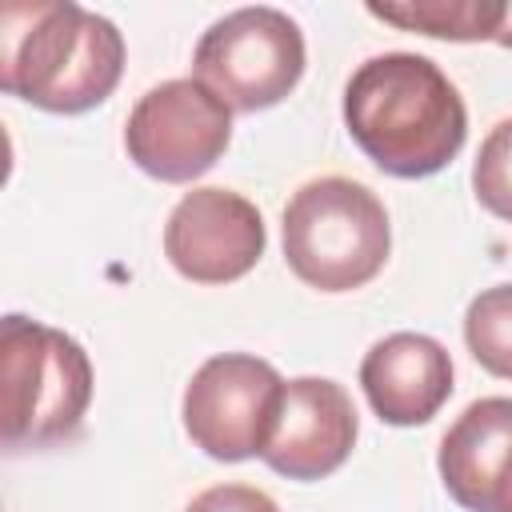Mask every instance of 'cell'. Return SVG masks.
I'll list each match as a JSON object with an SVG mask.
<instances>
[{"instance_id": "1", "label": "cell", "mask_w": 512, "mask_h": 512, "mask_svg": "<svg viewBox=\"0 0 512 512\" xmlns=\"http://www.w3.org/2000/svg\"><path fill=\"white\" fill-rule=\"evenodd\" d=\"M344 128L396 180L448 168L468 136V108L444 68L420 52L368 56L344 84Z\"/></svg>"}, {"instance_id": "2", "label": "cell", "mask_w": 512, "mask_h": 512, "mask_svg": "<svg viewBox=\"0 0 512 512\" xmlns=\"http://www.w3.org/2000/svg\"><path fill=\"white\" fill-rule=\"evenodd\" d=\"M124 76L120 28L72 0L4 4L0 88L32 108L76 116L104 104Z\"/></svg>"}, {"instance_id": "3", "label": "cell", "mask_w": 512, "mask_h": 512, "mask_svg": "<svg viewBox=\"0 0 512 512\" xmlns=\"http://www.w3.org/2000/svg\"><path fill=\"white\" fill-rule=\"evenodd\" d=\"M4 448H48L80 432L92 404V360L60 328L8 312L0 320Z\"/></svg>"}, {"instance_id": "4", "label": "cell", "mask_w": 512, "mask_h": 512, "mask_svg": "<svg viewBox=\"0 0 512 512\" xmlns=\"http://www.w3.org/2000/svg\"><path fill=\"white\" fill-rule=\"evenodd\" d=\"M392 228L380 196L348 176H320L284 204V260L316 292H352L380 276Z\"/></svg>"}, {"instance_id": "5", "label": "cell", "mask_w": 512, "mask_h": 512, "mask_svg": "<svg viewBox=\"0 0 512 512\" xmlns=\"http://www.w3.org/2000/svg\"><path fill=\"white\" fill-rule=\"evenodd\" d=\"M192 68L196 80L208 84L232 112H264L300 84L304 32L280 8H236L208 24Z\"/></svg>"}, {"instance_id": "6", "label": "cell", "mask_w": 512, "mask_h": 512, "mask_svg": "<svg viewBox=\"0 0 512 512\" xmlns=\"http://www.w3.org/2000/svg\"><path fill=\"white\" fill-rule=\"evenodd\" d=\"M232 140V108L196 76L148 88L124 124L128 160L164 184L204 176Z\"/></svg>"}, {"instance_id": "7", "label": "cell", "mask_w": 512, "mask_h": 512, "mask_svg": "<svg viewBox=\"0 0 512 512\" xmlns=\"http://www.w3.org/2000/svg\"><path fill=\"white\" fill-rule=\"evenodd\" d=\"M284 376L252 352H220L204 360L184 388L188 440L224 464L260 456L280 412Z\"/></svg>"}, {"instance_id": "8", "label": "cell", "mask_w": 512, "mask_h": 512, "mask_svg": "<svg viewBox=\"0 0 512 512\" xmlns=\"http://www.w3.org/2000/svg\"><path fill=\"white\" fill-rule=\"evenodd\" d=\"M264 244L260 208L232 188L184 192L164 224V256L192 284H232L248 276Z\"/></svg>"}, {"instance_id": "9", "label": "cell", "mask_w": 512, "mask_h": 512, "mask_svg": "<svg viewBox=\"0 0 512 512\" xmlns=\"http://www.w3.org/2000/svg\"><path fill=\"white\" fill-rule=\"evenodd\" d=\"M356 432V404L336 380L296 376L284 380L276 428L260 460L288 480H324L352 456Z\"/></svg>"}, {"instance_id": "10", "label": "cell", "mask_w": 512, "mask_h": 512, "mask_svg": "<svg viewBox=\"0 0 512 512\" xmlns=\"http://www.w3.org/2000/svg\"><path fill=\"white\" fill-rule=\"evenodd\" d=\"M436 468L464 512H512V396L472 400L448 424Z\"/></svg>"}, {"instance_id": "11", "label": "cell", "mask_w": 512, "mask_h": 512, "mask_svg": "<svg viewBox=\"0 0 512 512\" xmlns=\"http://www.w3.org/2000/svg\"><path fill=\"white\" fill-rule=\"evenodd\" d=\"M360 388L384 424H428L452 396V356L424 332H392L364 352Z\"/></svg>"}, {"instance_id": "12", "label": "cell", "mask_w": 512, "mask_h": 512, "mask_svg": "<svg viewBox=\"0 0 512 512\" xmlns=\"http://www.w3.org/2000/svg\"><path fill=\"white\" fill-rule=\"evenodd\" d=\"M364 8H368V16L396 24L404 32L472 44V40H496L508 0H396V4L368 0Z\"/></svg>"}, {"instance_id": "13", "label": "cell", "mask_w": 512, "mask_h": 512, "mask_svg": "<svg viewBox=\"0 0 512 512\" xmlns=\"http://www.w3.org/2000/svg\"><path fill=\"white\" fill-rule=\"evenodd\" d=\"M464 344L484 372L512 380V284L472 296L464 312Z\"/></svg>"}, {"instance_id": "14", "label": "cell", "mask_w": 512, "mask_h": 512, "mask_svg": "<svg viewBox=\"0 0 512 512\" xmlns=\"http://www.w3.org/2000/svg\"><path fill=\"white\" fill-rule=\"evenodd\" d=\"M472 192L492 216L512 224V116L484 136L472 164Z\"/></svg>"}, {"instance_id": "15", "label": "cell", "mask_w": 512, "mask_h": 512, "mask_svg": "<svg viewBox=\"0 0 512 512\" xmlns=\"http://www.w3.org/2000/svg\"><path fill=\"white\" fill-rule=\"evenodd\" d=\"M184 512H280V504L252 484H216L192 496Z\"/></svg>"}, {"instance_id": "16", "label": "cell", "mask_w": 512, "mask_h": 512, "mask_svg": "<svg viewBox=\"0 0 512 512\" xmlns=\"http://www.w3.org/2000/svg\"><path fill=\"white\" fill-rule=\"evenodd\" d=\"M496 44H500V48H512V0H508V8H504V24H500V32H496Z\"/></svg>"}]
</instances>
